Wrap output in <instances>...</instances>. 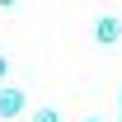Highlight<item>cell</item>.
Instances as JSON below:
<instances>
[{"label":"cell","instance_id":"cell-1","mask_svg":"<svg viewBox=\"0 0 122 122\" xmlns=\"http://www.w3.org/2000/svg\"><path fill=\"white\" fill-rule=\"evenodd\" d=\"M94 38L103 47H117L122 42V14H99L94 19Z\"/></svg>","mask_w":122,"mask_h":122},{"label":"cell","instance_id":"cell-2","mask_svg":"<svg viewBox=\"0 0 122 122\" xmlns=\"http://www.w3.org/2000/svg\"><path fill=\"white\" fill-rule=\"evenodd\" d=\"M24 108H28L24 89H14V85H0V117H19Z\"/></svg>","mask_w":122,"mask_h":122},{"label":"cell","instance_id":"cell-3","mask_svg":"<svg viewBox=\"0 0 122 122\" xmlns=\"http://www.w3.org/2000/svg\"><path fill=\"white\" fill-rule=\"evenodd\" d=\"M28 122H61V117H56V108H33Z\"/></svg>","mask_w":122,"mask_h":122},{"label":"cell","instance_id":"cell-4","mask_svg":"<svg viewBox=\"0 0 122 122\" xmlns=\"http://www.w3.org/2000/svg\"><path fill=\"white\" fill-rule=\"evenodd\" d=\"M5 75H10V56H0V80H5Z\"/></svg>","mask_w":122,"mask_h":122},{"label":"cell","instance_id":"cell-5","mask_svg":"<svg viewBox=\"0 0 122 122\" xmlns=\"http://www.w3.org/2000/svg\"><path fill=\"white\" fill-rule=\"evenodd\" d=\"M85 122H103V117H85Z\"/></svg>","mask_w":122,"mask_h":122},{"label":"cell","instance_id":"cell-6","mask_svg":"<svg viewBox=\"0 0 122 122\" xmlns=\"http://www.w3.org/2000/svg\"><path fill=\"white\" fill-rule=\"evenodd\" d=\"M117 108H122V94H117Z\"/></svg>","mask_w":122,"mask_h":122}]
</instances>
